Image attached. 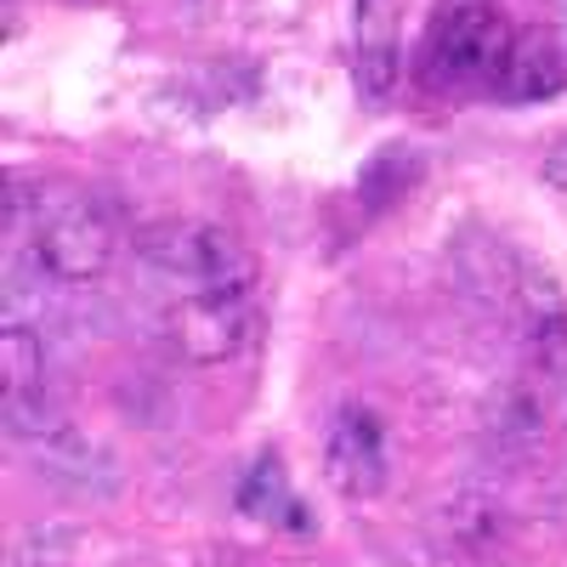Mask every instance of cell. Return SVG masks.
<instances>
[{
	"label": "cell",
	"instance_id": "cell-1",
	"mask_svg": "<svg viewBox=\"0 0 567 567\" xmlns=\"http://www.w3.org/2000/svg\"><path fill=\"white\" fill-rule=\"evenodd\" d=\"M511 52H516V34L499 7H488V0H454V7L437 12L432 34H425L420 69H425V85L460 97V91H494L511 69Z\"/></svg>",
	"mask_w": 567,
	"mask_h": 567
},
{
	"label": "cell",
	"instance_id": "cell-2",
	"mask_svg": "<svg viewBox=\"0 0 567 567\" xmlns=\"http://www.w3.org/2000/svg\"><path fill=\"white\" fill-rule=\"evenodd\" d=\"M250 307H256V272H233L216 284L176 290L165 307V336L187 363H227L250 341Z\"/></svg>",
	"mask_w": 567,
	"mask_h": 567
},
{
	"label": "cell",
	"instance_id": "cell-3",
	"mask_svg": "<svg viewBox=\"0 0 567 567\" xmlns=\"http://www.w3.org/2000/svg\"><path fill=\"white\" fill-rule=\"evenodd\" d=\"M136 261L171 278L176 290H194V284H216L233 272H250L239 239L216 221H154L136 233Z\"/></svg>",
	"mask_w": 567,
	"mask_h": 567
},
{
	"label": "cell",
	"instance_id": "cell-4",
	"mask_svg": "<svg viewBox=\"0 0 567 567\" xmlns=\"http://www.w3.org/2000/svg\"><path fill=\"white\" fill-rule=\"evenodd\" d=\"M114 245H120V227L97 199H63L40 227L34 261L58 284H97L114 267Z\"/></svg>",
	"mask_w": 567,
	"mask_h": 567
},
{
	"label": "cell",
	"instance_id": "cell-5",
	"mask_svg": "<svg viewBox=\"0 0 567 567\" xmlns=\"http://www.w3.org/2000/svg\"><path fill=\"white\" fill-rule=\"evenodd\" d=\"M323 477L341 499H374L392 477V460H386V425L374 409L347 403L336 420H329V437H323Z\"/></svg>",
	"mask_w": 567,
	"mask_h": 567
},
{
	"label": "cell",
	"instance_id": "cell-6",
	"mask_svg": "<svg viewBox=\"0 0 567 567\" xmlns=\"http://www.w3.org/2000/svg\"><path fill=\"white\" fill-rule=\"evenodd\" d=\"M0 420L7 437H45V347L29 323H0Z\"/></svg>",
	"mask_w": 567,
	"mask_h": 567
},
{
	"label": "cell",
	"instance_id": "cell-7",
	"mask_svg": "<svg viewBox=\"0 0 567 567\" xmlns=\"http://www.w3.org/2000/svg\"><path fill=\"white\" fill-rule=\"evenodd\" d=\"M409 0H352V63L358 91L369 103H386L398 85V34Z\"/></svg>",
	"mask_w": 567,
	"mask_h": 567
},
{
	"label": "cell",
	"instance_id": "cell-8",
	"mask_svg": "<svg viewBox=\"0 0 567 567\" xmlns=\"http://www.w3.org/2000/svg\"><path fill=\"white\" fill-rule=\"evenodd\" d=\"M40 454V471L52 477V488H69V494H85V499H103L120 488V460L91 437L80 425H58L34 443Z\"/></svg>",
	"mask_w": 567,
	"mask_h": 567
},
{
	"label": "cell",
	"instance_id": "cell-9",
	"mask_svg": "<svg viewBox=\"0 0 567 567\" xmlns=\"http://www.w3.org/2000/svg\"><path fill=\"white\" fill-rule=\"evenodd\" d=\"M550 403L556 392L545 381H534V374H523V381H511L494 409H488V437L505 460H534L550 437Z\"/></svg>",
	"mask_w": 567,
	"mask_h": 567
},
{
	"label": "cell",
	"instance_id": "cell-10",
	"mask_svg": "<svg viewBox=\"0 0 567 567\" xmlns=\"http://www.w3.org/2000/svg\"><path fill=\"white\" fill-rule=\"evenodd\" d=\"M233 505H239L250 523H272L284 534H312V511L301 499H290V483H284L278 454H261L245 471V483H239V494H233Z\"/></svg>",
	"mask_w": 567,
	"mask_h": 567
},
{
	"label": "cell",
	"instance_id": "cell-11",
	"mask_svg": "<svg viewBox=\"0 0 567 567\" xmlns=\"http://www.w3.org/2000/svg\"><path fill=\"white\" fill-rule=\"evenodd\" d=\"M556 85H561V63H556L550 45H539V40H516L511 69H505V80H499L494 91H499V97H511V103H534V97H550Z\"/></svg>",
	"mask_w": 567,
	"mask_h": 567
},
{
	"label": "cell",
	"instance_id": "cell-12",
	"mask_svg": "<svg viewBox=\"0 0 567 567\" xmlns=\"http://www.w3.org/2000/svg\"><path fill=\"white\" fill-rule=\"evenodd\" d=\"M545 182H550V187H561V194H567V131L556 136V148L545 154Z\"/></svg>",
	"mask_w": 567,
	"mask_h": 567
},
{
	"label": "cell",
	"instance_id": "cell-13",
	"mask_svg": "<svg viewBox=\"0 0 567 567\" xmlns=\"http://www.w3.org/2000/svg\"><path fill=\"white\" fill-rule=\"evenodd\" d=\"M561 12H567V0H561Z\"/></svg>",
	"mask_w": 567,
	"mask_h": 567
}]
</instances>
